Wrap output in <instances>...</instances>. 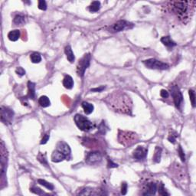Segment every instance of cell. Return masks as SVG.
Returning a JSON list of instances; mask_svg holds the SVG:
<instances>
[{"instance_id":"18","label":"cell","mask_w":196,"mask_h":196,"mask_svg":"<svg viewBox=\"0 0 196 196\" xmlns=\"http://www.w3.org/2000/svg\"><path fill=\"white\" fill-rule=\"evenodd\" d=\"M8 38H9L10 41H16L17 40H18V38H20V31L18 30V29L11 31V32L8 34Z\"/></svg>"},{"instance_id":"14","label":"cell","mask_w":196,"mask_h":196,"mask_svg":"<svg viewBox=\"0 0 196 196\" xmlns=\"http://www.w3.org/2000/svg\"><path fill=\"white\" fill-rule=\"evenodd\" d=\"M28 97L29 99H35L36 97V84L33 82L28 81Z\"/></svg>"},{"instance_id":"19","label":"cell","mask_w":196,"mask_h":196,"mask_svg":"<svg viewBox=\"0 0 196 196\" xmlns=\"http://www.w3.org/2000/svg\"><path fill=\"white\" fill-rule=\"evenodd\" d=\"M162 148L159 146H156L155 149V153L153 155V161L154 163H159L161 160V155H162Z\"/></svg>"},{"instance_id":"29","label":"cell","mask_w":196,"mask_h":196,"mask_svg":"<svg viewBox=\"0 0 196 196\" xmlns=\"http://www.w3.org/2000/svg\"><path fill=\"white\" fill-rule=\"evenodd\" d=\"M159 194L160 195H169V194L166 191V189L163 183H161L159 186Z\"/></svg>"},{"instance_id":"25","label":"cell","mask_w":196,"mask_h":196,"mask_svg":"<svg viewBox=\"0 0 196 196\" xmlns=\"http://www.w3.org/2000/svg\"><path fill=\"white\" fill-rule=\"evenodd\" d=\"M37 159H38V160L39 162L41 163V164H43L44 166H48V160H47V158H46L45 154L44 153L43 154V153H41V152H39Z\"/></svg>"},{"instance_id":"6","label":"cell","mask_w":196,"mask_h":196,"mask_svg":"<svg viewBox=\"0 0 196 196\" xmlns=\"http://www.w3.org/2000/svg\"><path fill=\"white\" fill-rule=\"evenodd\" d=\"M14 112L10 108L1 106V120L5 124H10L13 120Z\"/></svg>"},{"instance_id":"13","label":"cell","mask_w":196,"mask_h":196,"mask_svg":"<svg viewBox=\"0 0 196 196\" xmlns=\"http://www.w3.org/2000/svg\"><path fill=\"white\" fill-rule=\"evenodd\" d=\"M157 190V185L154 182H150L148 183L146 186V192L143 193L144 195H155Z\"/></svg>"},{"instance_id":"10","label":"cell","mask_w":196,"mask_h":196,"mask_svg":"<svg viewBox=\"0 0 196 196\" xmlns=\"http://www.w3.org/2000/svg\"><path fill=\"white\" fill-rule=\"evenodd\" d=\"M147 152H148V149L146 148H144L143 146H138L137 148L133 151L132 152V155L133 157L136 159H143L146 156Z\"/></svg>"},{"instance_id":"37","label":"cell","mask_w":196,"mask_h":196,"mask_svg":"<svg viewBox=\"0 0 196 196\" xmlns=\"http://www.w3.org/2000/svg\"><path fill=\"white\" fill-rule=\"evenodd\" d=\"M107 166L109 168H116V167H118V165L116 164V163H113L112 160H110V159H108Z\"/></svg>"},{"instance_id":"12","label":"cell","mask_w":196,"mask_h":196,"mask_svg":"<svg viewBox=\"0 0 196 196\" xmlns=\"http://www.w3.org/2000/svg\"><path fill=\"white\" fill-rule=\"evenodd\" d=\"M130 132H123L122 135L121 134H119L120 136H123V139L122 140H120V142L122 144H124L125 143V142H126V143H129V142H132V143H134V137L136 136V134H134V133H132L131 132V135Z\"/></svg>"},{"instance_id":"16","label":"cell","mask_w":196,"mask_h":196,"mask_svg":"<svg viewBox=\"0 0 196 196\" xmlns=\"http://www.w3.org/2000/svg\"><path fill=\"white\" fill-rule=\"evenodd\" d=\"M64 52H65V55L67 56V58L69 61L71 63H73L75 60V57H74V52H73L72 49H71V47L70 45H67L64 48Z\"/></svg>"},{"instance_id":"11","label":"cell","mask_w":196,"mask_h":196,"mask_svg":"<svg viewBox=\"0 0 196 196\" xmlns=\"http://www.w3.org/2000/svg\"><path fill=\"white\" fill-rule=\"evenodd\" d=\"M66 159H67L66 155L58 149H55L51 155V161L53 163H59Z\"/></svg>"},{"instance_id":"3","label":"cell","mask_w":196,"mask_h":196,"mask_svg":"<svg viewBox=\"0 0 196 196\" xmlns=\"http://www.w3.org/2000/svg\"><path fill=\"white\" fill-rule=\"evenodd\" d=\"M143 64L149 69H156V70H166L169 68V65L164 62H162L155 58L147 59L143 61Z\"/></svg>"},{"instance_id":"21","label":"cell","mask_w":196,"mask_h":196,"mask_svg":"<svg viewBox=\"0 0 196 196\" xmlns=\"http://www.w3.org/2000/svg\"><path fill=\"white\" fill-rule=\"evenodd\" d=\"M38 103L42 107H48L51 105V101L47 96H41L39 98Z\"/></svg>"},{"instance_id":"28","label":"cell","mask_w":196,"mask_h":196,"mask_svg":"<svg viewBox=\"0 0 196 196\" xmlns=\"http://www.w3.org/2000/svg\"><path fill=\"white\" fill-rule=\"evenodd\" d=\"M189 97H190V101L192 103L193 107H195V91L193 90H189Z\"/></svg>"},{"instance_id":"22","label":"cell","mask_w":196,"mask_h":196,"mask_svg":"<svg viewBox=\"0 0 196 196\" xmlns=\"http://www.w3.org/2000/svg\"><path fill=\"white\" fill-rule=\"evenodd\" d=\"M101 9V2L99 1H94L92 2L91 4L89 6L88 9L90 12L91 13H96V12H98Z\"/></svg>"},{"instance_id":"4","label":"cell","mask_w":196,"mask_h":196,"mask_svg":"<svg viewBox=\"0 0 196 196\" xmlns=\"http://www.w3.org/2000/svg\"><path fill=\"white\" fill-rule=\"evenodd\" d=\"M90 60H91V56L90 54L84 55V57L79 61L78 64V68H77V72L80 77H83L84 74L86 69L90 66Z\"/></svg>"},{"instance_id":"15","label":"cell","mask_w":196,"mask_h":196,"mask_svg":"<svg viewBox=\"0 0 196 196\" xmlns=\"http://www.w3.org/2000/svg\"><path fill=\"white\" fill-rule=\"evenodd\" d=\"M161 42L168 48H172L176 45V43L170 38V36H164L161 38Z\"/></svg>"},{"instance_id":"9","label":"cell","mask_w":196,"mask_h":196,"mask_svg":"<svg viewBox=\"0 0 196 196\" xmlns=\"http://www.w3.org/2000/svg\"><path fill=\"white\" fill-rule=\"evenodd\" d=\"M58 150H59L60 152H61L62 153L66 155L67 159L70 158V155H71V148L69 147V146L67 145V143H64V142H59L57 145V149Z\"/></svg>"},{"instance_id":"27","label":"cell","mask_w":196,"mask_h":196,"mask_svg":"<svg viewBox=\"0 0 196 196\" xmlns=\"http://www.w3.org/2000/svg\"><path fill=\"white\" fill-rule=\"evenodd\" d=\"M177 137H178V133H177L176 132H175V131H172V133L171 132L169 133V137H168V140L170 143H173L174 144V143H175V141H176Z\"/></svg>"},{"instance_id":"2","label":"cell","mask_w":196,"mask_h":196,"mask_svg":"<svg viewBox=\"0 0 196 196\" xmlns=\"http://www.w3.org/2000/svg\"><path fill=\"white\" fill-rule=\"evenodd\" d=\"M74 121H75L77 126L81 130L84 131V132H88L94 128V125L92 122H90L87 117H84L81 114H76L74 116Z\"/></svg>"},{"instance_id":"34","label":"cell","mask_w":196,"mask_h":196,"mask_svg":"<svg viewBox=\"0 0 196 196\" xmlns=\"http://www.w3.org/2000/svg\"><path fill=\"white\" fill-rule=\"evenodd\" d=\"M16 74H18V76H20V77H22L23 75H25V69L22 68L21 67H17V68H16Z\"/></svg>"},{"instance_id":"24","label":"cell","mask_w":196,"mask_h":196,"mask_svg":"<svg viewBox=\"0 0 196 196\" xmlns=\"http://www.w3.org/2000/svg\"><path fill=\"white\" fill-rule=\"evenodd\" d=\"M30 59L32 61V63H35V64H37L41 62V55L38 52H33L32 55H30Z\"/></svg>"},{"instance_id":"35","label":"cell","mask_w":196,"mask_h":196,"mask_svg":"<svg viewBox=\"0 0 196 196\" xmlns=\"http://www.w3.org/2000/svg\"><path fill=\"white\" fill-rule=\"evenodd\" d=\"M127 184L126 182H123L122 185H121V194L122 195H126L127 193Z\"/></svg>"},{"instance_id":"23","label":"cell","mask_w":196,"mask_h":196,"mask_svg":"<svg viewBox=\"0 0 196 196\" xmlns=\"http://www.w3.org/2000/svg\"><path fill=\"white\" fill-rule=\"evenodd\" d=\"M38 184H40L41 186H44V187H45L46 189H49V190H51V191H52V190H54V189H55V186H53V184L50 183V182H47V181L44 180V179H38Z\"/></svg>"},{"instance_id":"7","label":"cell","mask_w":196,"mask_h":196,"mask_svg":"<svg viewBox=\"0 0 196 196\" xmlns=\"http://www.w3.org/2000/svg\"><path fill=\"white\" fill-rule=\"evenodd\" d=\"M171 94L172 97H173V101L174 103H175V107L179 109L182 101H183V96L182 94V92L180 91L179 88L177 86H172Z\"/></svg>"},{"instance_id":"39","label":"cell","mask_w":196,"mask_h":196,"mask_svg":"<svg viewBox=\"0 0 196 196\" xmlns=\"http://www.w3.org/2000/svg\"><path fill=\"white\" fill-rule=\"evenodd\" d=\"M105 89V87L104 86H101V87H96V88H93L91 89V91L92 92H101L103 90H104Z\"/></svg>"},{"instance_id":"32","label":"cell","mask_w":196,"mask_h":196,"mask_svg":"<svg viewBox=\"0 0 196 196\" xmlns=\"http://www.w3.org/2000/svg\"><path fill=\"white\" fill-rule=\"evenodd\" d=\"M38 9L41 10H46L47 9V4L44 0H40L38 2Z\"/></svg>"},{"instance_id":"36","label":"cell","mask_w":196,"mask_h":196,"mask_svg":"<svg viewBox=\"0 0 196 196\" xmlns=\"http://www.w3.org/2000/svg\"><path fill=\"white\" fill-rule=\"evenodd\" d=\"M160 96L163 97V98H167V97L169 96V92L167 91V90L163 89V90H161L160 91Z\"/></svg>"},{"instance_id":"20","label":"cell","mask_w":196,"mask_h":196,"mask_svg":"<svg viewBox=\"0 0 196 196\" xmlns=\"http://www.w3.org/2000/svg\"><path fill=\"white\" fill-rule=\"evenodd\" d=\"M82 107H83L84 113L86 114H90L92 112L94 111V105L90 104L88 102H83L82 103Z\"/></svg>"},{"instance_id":"30","label":"cell","mask_w":196,"mask_h":196,"mask_svg":"<svg viewBox=\"0 0 196 196\" xmlns=\"http://www.w3.org/2000/svg\"><path fill=\"white\" fill-rule=\"evenodd\" d=\"M92 192H93V189H90V188H85L79 193V195H90L93 194Z\"/></svg>"},{"instance_id":"26","label":"cell","mask_w":196,"mask_h":196,"mask_svg":"<svg viewBox=\"0 0 196 196\" xmlns=\"http://www.w3.org/2000/svg\"><path fill=\"white\" fill-rule=\"evenodd\" d=\"M13 21L16 25H21V24H23L25 22V17L22 15H17V16H15Z\"/></svg>"},{"instance_id":"1","label":"cell","mask_w":196,"mask_h":196,"mask_svg":"<svg viewBox=\"0 0 196 196\" xmlns=\"http://www.w3.org/2000/svg\"><path fill=\"white\" fill-rule=\"evenodd\" d=\"M189 2L186 1H176V2H170V7L172 11L177 15L181 19L187 18L188 12H189Z\"/></svg>"},{"instance_id":"17","label":"cell","mask_w":196,"mask_h":196,"mask_svg":"<svg viewBox=\"0 0 196 196\" xmlns=\"http://www.w3.org/2000/svg\"><path fill=\"white\" fill-rule=\"evenodd\" d=\"M63 85L65 88L72 89V87H74V80L70 75H67L63 80Z\"/></svg>"},{"instance_id":"8","label":"cell","mask_w":196,"mask_h":196,"mask_svg":"<svg viewBox=\"0 0 196 196\" xmlns=\"http://www.w3.org/2000/svg\"><path fill=\"white\" fill-rule=\"evenodd\" d=\"M102 155L99 152H89L86 156L85 162L89 165H96L100 163L102 161Z\"/></svg>"},{"instance_id":"31","label":"cell","mask_w":196,"mask_h":196,"mask_svg":"<svg viewBox=\"0 0 196 196\" xmlns=\"http://www.w3.org/2000/svg\"><path fill=\"white\" fill-rule=\"evenodd\" d=\"M30 191L32 192L35 193V194L38 195L44 194V192H43L41 189H39V188L38 187H32L30 189Z\"/></svg>"},{"instance_id":"38","label":"cell","mask_w":196,"mask_h":196,"mask_svg":"<svg viewBox=\"0 0 196 196\" xmlns=\"http://www.w3.org/2000/svg\"><path fill=\"white\" fill-rule=\"evenodd\" d=\"M48 140H49V135L48 134H45L44 136H43L42 140H41V144L42 145V144H45V143H47V142L48 141Z\"/></svg>"},{"instance_id":"33","label":"cell","mask_w":196,"mask_h":196,"mask_svg":"<svg viewBox=\"0 0 196 196\" xmlns=\"http://www.w3.org/2000/svg\"><path fill=\"white\" fill-rule=\"evenodd\" d=\"M178 155H179V156H180L181 160H182V162H185V161H186V156H185V153H184V151L182 150V147H181V146H178Z\"/></svg>"},{"instance_id":"5","label":"cell","mask_w":196,"mask_h":196,"mask_svg":"<svg viewBox=\"0 0 196 196\" xmlns=\"http://www.w3.org/2000/svg\"><path fill=\"white\" fill-rule=\"evenodd\" d=\"M132 26L133 25L129 21H125V20H120L109 27V30L111 32H119L125 29H128V28H132Z\"/></svg>"}]
</instances>
